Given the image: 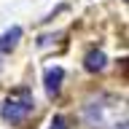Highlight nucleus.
Here are the masks:
<instances>
[{"mask_svg": "<svg viewBox=\"0 0 129 129\" xmlns=\"http://www.w3.org/2000/svg\"><path fill=\"white\" fill-rule=\"evenodd\" d=\"M30 110H32V94L27 91V89L11 91L8 100L3 102V118H6L8 124H19V121H24Z\"/></svg>", "mask_w": 129, "mask_h": 129, "instance_id": "obj_1", "label": "nucleus"}, {"mask_svg": "<svg viewBox=\"0 0 129 129\" xmlns=\"http://www.w3.org/2000/svg\"><path fill=\"white\" fill-rule=\"evenodd\" d=\"M62 78H64V70H62V67H48V70H46V78H43V81H46V91H48L51 97L59 91Z\"/></svg>", "mask_w": 129, "mask_h": 129, "instance_id": "obj_2", "label": "nucleus"}, {"mask_svg": "<svg viewBox=\"0 0 129 129\" xmlns=\"http://www.w3.org/2000/svg\"><path fill=\"white\" fill-rule=\"evenodd\" d=\"M19 38H22V27H11V30H6L3 35H0V51H3V54L14 51L16 43H19Z\"/></svg>", "mask_w": 129, "mask_h": 129, "instance_id": "obj_3", "label": "nucleus"}, {"mask_svg": "<svg viewBox=\"0 0 129 129\" xmlns=\"http://www.w3.org/2000/svg\"><path fill=\"white\" fill-rule=\"evenodd\" d=\"M83 64H86V70H91V73L102 70V67H105V54H102V51H89L86 59H83Z\"/></svg>", "mask_w": 129, "mask_h": 129, "instance_id": "obj_4", "label": "nucleus"}, {"mask_svg": "<svg viewBox=\"0 0 129 129\" xmlns=\"http://www.w3.org/2000/svg\"><path fill=\"white\" fill-rule=\"evenodd\" d=\"M51 129H64V118L62 116H56V118L51 121Z\"/></svg>", "mask_w": 129, "mask_h": 129, "instance_id": "obj_5", "label": "nucleus"}]
</instances>
